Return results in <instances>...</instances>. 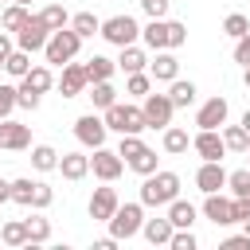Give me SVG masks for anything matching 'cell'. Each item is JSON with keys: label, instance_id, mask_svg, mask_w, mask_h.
<instances>
[{"label": "cell", "instance_id": "cell-1", "mask_svg": "<svg viewBox=\"0 0 250 250\" xmlns=\"http://www.w3.org/2000/svg\"><path fill=\"white\" fill-rule=\"evenodd\" d=\"M141 39L152 51H176V47L188 43V27L180 20H168L164 16V20H148V27H141Z\"/></svg>", "mask_w": 250, "mask_h": 250}, {"label": "cell", "instance_id": "cell-2", "mask_svg": "<svg viewBox=\"0 0 250 250\" xmlns=\"http://www.w3.org/2000/svg\"><path fill=\"white\" fill-rule=\"evenodd\" d=\"M180 195V176L176 172H152V176H145V184H141V203L145 207H168L172 199Z\"/></svg>", "mask_w": 250, "mask_h": 250}, {"label": "cell", "instance_id": "cell-3", "mask_svg": "<svg viewBox=\"0 0 250 250\" xmlns=\"http://www.w3.org/2000/svg\"><path fill=\"white\" fill-rule=\"evenodd\" d=\"M78 51H82V35H78V31L66 23V27H59V31H51V35H47L43 59H47L51 66H62V62H70Z\"/></svg>", "mask_w": 250, "mask_h": 250}, {"label": "cell", "instance_id": "cell-4", "mask_svg": "<svg viewBox=\"0 0 250 250\" xmlns=\"http://www.w3.org/2000/svg\"><path fill=\"white\" fill-rule=\"evenodd\" d=\"M102 121H105V129H113V133H145V129H148L141 105H129V102L105 105V109H102Z\"/></svg>", "mask_w": 250, "mask_h": 250}, {"label": "cell", "instance_id": "cell-5", "mask_svg": "<svg viewBox=\"0 0 250 250\" xmlns=\"http://www.w3.org/2000/svg\"><path fill=\"white\" fill-rule=\"evenodd\" d=\"M141 223H145V203H117V211L109 215V234L121 242V238H133L141 234Z\"/></svg>", "mask_w": 250, "mask_h": 250}, {"label": "cell", "instance_id": "cell-6", "mask_svg": "<svg viewBox=\"0 0 250 250\" xmlns=\"http://www.w3.org/2000/svg\"><path fill=\"white\" fill-rule=\"evenodd\" d=\"M105 43H113V47H129V43H137L141 39V23L133 20V16H109V20H102V31H98Z\"/></svg>", "mask_w": 250, "mask_h": 250}, {"label": "cell", "instance_id": "cell-7", "mask_svg": "<svg viewBox=\"0 0 250 250\" xmlns=\"http://www.w3.org/2000/svg\"><path fill=\"white\" fill-rule=\"evenodd\" d=\"M141 113H145V125H148V129H168L176 105H172L168 94H152V90H148V94L141 98Z\"/></svg>", "mask_w": 250, "mask_h": 250}, {"label": "cell", "instance_id": "cell-8", "mask_svg": "<svg viewBox=\"0 0 250 250\" xmlns=\"http://www.w3.org/2000/svg\"><path fill=\"white\" fill-rule=\"evenodd\" d=\"M47 35H51V27L31 12V16H27V23L16 31V47H20V51H27V55H35V51H43V47H47Z\"/></svg>", "mask_w": 250, "mask_h": 250}, {"label": "cell", "instance_id": "cell-9", "mask_svg": "<svg viewBox=\"0 0 250 250\" xmlns=\"http://www.w3.org/2000/svg\"><path fill=\"white\" fill-rule=\"evenodd\" d=\"M90 172L102 180V184H113L121 172H125V160L117 156V148H94V156H90Z\"/></svg>", "mask_w": 250, "mask_h": 250}, {"label": "cell", "instance_id": "cell-10", "mask_svg": "<svg viewBox=\"0 0 250 250\" xmlns=\"http://www.w3.org/2000/svg\"><path fill=\"white\" fill-rule=\"evenodd\" d=\"M105 121L98 117V113H82L78 121H74V137H78V145H86V148H102L105 145Z\"/></svg>", "mask_w": 250, "mask_h": 250}, {"label": "cell", "instance_id": "cell-11", "mask_svg": "<svg viewBox=\"0 0 250 250\" xmlns=\"http://www.w3.org/2000/svg\"><path fill=\"white\" fill-rule=\"evenodd\" d=\"M59 90H62V98H78V94H86V86H90V78H86V66L82 62H62V74H59V82H55Z\"/></svg>", "mask_w": 250, "mask_h": 250}, {"label": "cell", "instance_id": "cell-12", "mask_svg": "<svg viewBox=\"0 0 250 250\" xmlns=\"http://www.w3.org/2000/svg\"><path fill=\"white\" fill-rule=\"evenodd\" d=\"M227 113H230V105H227V98H207L199 109H195V125L199 129H223L227 125Z\"/></svg>", "mask_w": 250, "mask_h": 250}, {"label": "cell", "instance_id": "cell-13", "mask_svg": "<svg viewBox=\"0 0 250 250\" xmlns=\"http://www.w3.org/2000/svg\"><path fill=\"white\" fill-rule=\"evenodd\" d=\"M191 148L199 152V160H223L227 156V145H223V133L219 129H199L191 137Z\"/></svg>", "mask_w": 250, "mask_h": 250}, {"label": "cell", "instance_id": "cell-14", "mask_svg": "<svg viewBox=\"0 0 250 250\" xmlns=\"http://www.w3.org/2000/svg\"><path fill=\"white\" fill-rule=\"evenodd\" d=\"M195 188H199L203 195L223 191V188H227V168H223V160H203L199 172H195Z\"/></svg>", "mask_w": 250, "mask_h": 250}, {"label": "cell", "instance_id": "cell-15", "mask_svg": "<svg viewBox=\"0 0 250 250\" xmlns=\"http://www.w3.org/2000/svg\"><path fill=\"white\" fill-rule=\"evenodd\" d=\"M0 148H8V152L31 148V129L20 125V121H12V117H4V121H0Z\"/></svg>", "mask_w": 250, "mask_h": 250}, {"label": "cell", "instance_id": "cell-16", "mask_svg": "<svg viewBox=\"0 0 250 250\" xmlns=\"http://www.w3.org/2000/svg\"><path fill=\"white\" fill-rule=\"evenodd\" d=\"M117 191L105 184V188H94V195H90V219H98V223H109V215L117 211Z\"/></svg>", "mask_w": 250, "mask_h": 250}, {"label": "cell", "instance_id": "cell-17", "mask_svg": "<svg viewBox=\"0 0 250 250\" xmlns=\"http://www.w3.org/2000/svg\"><path fill=\"white\" fill-rule=\"evenodd\" d=\"M55 172H62V180L78 184V180H86V176H90V156H86V152H62Z\"/></svg>", "mask_w": 250, "mask_h": 250}, {"label": "cell", "instance_id": "cell-18", "mask_svg": "<svg viewBox=\"0 0 250 250\" xmlns=\"http://www.w3.org/2000/svg\"><path fill=\"white\" fill-rule=\"evenodd\" d=\"M203 215H207L215 227H234V219H230V195L211 191V195L203 199Z\"/></svg>", "mask_w": 250, "mask_h": 250}, {"label": "cell", "instance_id": "cell-19", "mask_svg": "<svg viewBox=\"0 0 250 250\" xmlns=\"http://www.w3.org/2000/svg\"><path fill=\"white\" fill-rule=\"evenodd\" d=\"M148 74H152L156 82H172V78L180 74V59H176L172 51H156V59L148 62Z\"/></svg>", "mask_w": 250, "mask_h": 250}, {"label": "cell", "instance_id": "cell-20", "mask_svg": "<svg viewBox=\"0 0 250 250\" xmlns=\"http://www.w3.org/2000/svg\"><path fill=\"white\" fill-rule=\"evenodd\" d=\"M164 137H160V145H164V152L168 156H180V152H188L191 148V137H188V129H180V125H168V129H160Z\"/></svg>", "mask_w": 250, "mask_h": 250}, {"label": "cell", "instance_id": "cell-21", "mask_svg": "<svg viewBox=\"0 0 250 250\" xmlns=\"http://www.w3.org/2000/svg\"><path fill=\"white\" fill-rule=\"evenodd\" d=\"M195 215H199V211H195V203H188V199H180V195L168 203V223H172L176 230L191 227V223H195Z\"/></svg>", "mask_w": 250, "mask_h": 250}, {"label": "cell", "instance_id": "cell-22", "mask_svg": "<svg viewBox=\"0 0 250 250\" xmlns=\"http://www.w3.org/2000/svg\"><path fill=\"white\" fill-rule=\"evenodd\" d=\"M172 230H176V227L168 223V215H164V219H145V223H141V234H145L152 246H168Z\"/></svg>", "mask_w": 250, "mask_h": 250}, {"label": "cell", "instance_id": "cell-23", "mask_svg": "<svg viewBox=\"0 0 250 250\" xmlns=\"http://www.w3.org/2000/svg\"><path fill=\"white\" fill-rule=\"evenodd\" d=\"M195 94H199V90H195V82H184L180 74L168 82V98H172V105H176V109H188V105L195 102Z\"/></svg>", "mask_w": 250, "mask_h": 250}, {"label": "cell", "instance_id": "cell-24", "mask_svg": "<svg viewBox=\"0 0 250 250\" xmlns=\"http://www.w3.org/2000/svg\"><path fill=\"white\" fill-rule=\"evenodd\" d=\"M20 86H27V90H35V94H47V90L55 86V74H51V66H31V70L20 78Z\"/></svg>", "mask_w": 250, "mask_h": 250}, {"label": "cell", "instance_id": "cell-25", "mask_svg": "<svg viewBox=\"0 0 250 250\" xmlns=\"http://www.w3.org/2000/svg\"><path fill=\"white\" fill-rule=\"evenodd\" d=\"M27 4H16V0H8L4 4V12H0V23H4V31H20L23 23H27Z\"/></svg>", "mask_w": 250, "mask_h": 250}, {"label": "cell", "instance_id": "cell-26", "mask_svg": "<svg viewBox=\"0 0 250 250\" xmlns=\"http://www.w3.org/2000/svg\"><path fill=\"white\" fill-rule=\"evenodd\" d=\"M148 66V59H145V51L137 47V43H129V47H121V55H117V70H125V74H133V70H145Z\"/></svg>", "mask_w": 250, "mask_h": 250}, {"label": "cell", "instance_id": "cell-27", "mask_svg": "<svg viewBox=\"0 0 250 250\" xmlns=\"http://www.w3.org/2000/svg\"><path fill=\"white\" fill-rule=\"evenodd\" d=\"M82 66H86V78H90V82H105V78H113V70H117V62L105 59V55H94V59L82 62Z\"/></svg>", "mask_w": 250, "mask_h": 250}, {"label": "cell", "instance_id": "cell-28", "mask_svg": "<svg viewBox=\"0 0 250 250\" xmlns=\"http://www.w3.org/2000/svg\"><path fill=\"white\" fill-rule=\"evenodd\" d=\"M23 227H27V246H43L51 238V219H43V215L23 219Z\"/></svg>", "mask_w": 250, "mask_h": 250}, {"label": "cell", "instance_id": "cell-29", "mask_svg": "<svg viewBox=\"0 0 250 250\" xmlns=\"http://www.w3.org/2000/svg\"><path fill=\"white\" fill-rule=\"evenodd\" d=\"M0 242H4V246H27V227H23V219L0 223Z\"/></svg>", "mask_w": 250, "mask_h": 250}, {"label": "cell", "instance_id": "cell-30", "mask_svg": "<svg viewBox=\"0 0 250 250\" xmlns=\"http://www.w3.org/2000/svg\"><path fill=\"white\" fill-rule=\"evenodd\" d=\"M70 27H74L82 39H94V35L102 31V20H98L94 12H74V16H70Z\"/></svg>", "mask_w": 250, "mask_h": 250}, {"label": "cell", "instance_id": "cell-31", "mask_svg": "<svg viewBox=\"0 0 250 250\" xmlns=\"http://www.w3.org/2000/svg\"><path fill=\"white\" fill-rule=\"evenodd\" d=\"M86 90H90L94 109H105V105H113V102H117V90H113V82H109V78H105V82H90Z\"/></svg>", "mask_w": 250, "mask_h": 250}, {"label": "cell", "instance_id": "cell-32", "mask_svg": "<svg viewBox=\"0 0 250 250\" xmlns=\"http://www.w3.org/2000/svg\"><path fill=\"white\" fill-rule=\"evenodd\" d=\"M31 168H35V172H55V168H59V152H55L51 145H35V148H31Z\"/></svg>", "mask_w": 250, "mask_h": 250}, {"label": "cell", "instance_id": "cell-33", "mask_svg": "<svg viewBox=\"0 0 250 250\" xmlns=\"http://www.w3.org/2000/svg\"><path fill=\"white\" fill-rule=\"evenodd\" d=\"M156 160H160V156H156V148H148V145H145V148H141L137 156H129L125 164H129L137 176H152V172H156Z\"/></svg>", "mask_w": 250, "mask_h": 250}, {"label": "cell", "instance_id": "cell-34", "mask_svg": "<svg viewBox=\"0 0 250 250\" xmlns=\"http://www.w3.org/2000/svg\"><path fill=\"white\" fill-rule=\"evenodd\" d=\"M4 70H8V74L20 82V78L31 70V55H27V51H20V47H12V55L4 59Z\"/></svg>", "mask_w": 250, "mask_h": 250}, {"label": "cell", "instance_id": "cell-35", "mask_svg": "<svg viewBox=\"0 0 250 250\" xmlns=\"http://www.w3.org/2000/svg\"><path fill=\"white\" fill-rule=\"evenodd\" d=\"M223 145H227V152H246L250 148V133L242 125H227L223 129Z\"/></svg>", "mask_w": 250, "mask_h": 250}, {"label": "cell", "instance_id": "cell-36", "mask_svg": "<svg viewBox=\"0 0 250 250\" xmlns=\"http://www.w3.org/2000/svg\"><path fill=\"white\" fill-rule=\"evenodd\" d=\"M227 188L234 199H250V168H238V172H227Z\"/></svg>", "mask_w": 250, "mask_h": 250}, {"label": "cell", "instance_id": "cell-37", "mask_svg": "<svg viewBox=\"0 0 250 250\" xmlns=\"http://www.w3.org/2000/svg\"><path fill=\"white\" fill-rule=\"evenodd\" d=\"M35 16H39L51 31H59V27H66V23H70V16H66V8H62V4H47V8H43V12H35Z\"/></svg>", "mask_w": 250, "mask_h": 250}, {"label": "cell", "instance_id": "cell-38", "mask_svg": "<svg viewBox=\"0 0 250 250\" xmlns=\"http://www.w3.org/2000/svg\"><path fill=\"white\" fill-rule=\"evenodd\" d=\"M152 90V74H145V70H133L129 78H125V94L129 98H145Z\"/></svg>", "mask_w": 250, "mask_h": 250}, {"label": "cell", "instance_id": "cell-39", "mask_svg": "<svg viewBox=\"0 0 250 250\" xmlns=\"http://www.w3.org/2000/svg\"><path fill=\"white\" fill-rule=\"evenodd\" d=\"M8 188H12V203H20V207H31V188H35V180H31V176L8 180Z\"/></svg>", "mask_w": 250, "mask_h": 250}, {"label": "cell", "instance_id": "cell-40", "mask_svg": "<svg viewBox=\"0 0 250 250\" xmlns=\"http://www.w3.org/2000/svg\"><path fill=\"white\" fill-rule=\"evenodd\" d=\"M246 31H250V16H242V12H230V16L223 20V35L238 39V35H246Z\"/></svg>", "mask_w": 250, "mask_h": 250}, {"label": "cell", "instance_id": "cell-41", "mask_svg": "<svg viewBox=\"0 0 250 250\" xmlns=\"http://www.w3.org/2000/svg\"><path fill=\"white\" fill-rule=\"evenodd\" d=\"M51 203H55V188L43 184V180H35V188H31V207H35V211H47Z\"/></svg>", "mask_w": 250, "mask_h": 250}, {"label": "cell", "instance_id": "cell-42", "mask_svg": "<svg viewBox=\"0 0 250 250\" xmlns=\"http://www.w3.org/2000/svg\"><path fill=\"white\" fill-rule=\"evenodd\" d=\"M145 148V141H141V133H121V145H117V156L121 160H129V156H137Z\"/></svg>", "mask_w": 250, "mask_h": 250}, {"label": "cell", "instance_id": "cell-43", "mask_svg": "<svg viewBox=\"0 0 250 250\" xmlns=\"http://www.w3.org/2000/svg\"><path fill=\"white\" fill-rule=\"evenodd\" d=\"M168 246H172V250H195L199 242H195V234H191V227H184V230H172V238H168Z\"/></svg>", "mask_w": 250, "mask_h": 250}, {"label": "cell", "instance_id": "cell-44", "mask_svg": "<svg viewBox=\"0 0 250 250\" xmlns=\"http://www.w3.org/2000/svg\"><path fill=\"white\" fill-rule=\"evenodd\" d=\"M168 4H172V0H141V12H145L148 20H164V16H168Z\"/></svg>", "mask_w": 250, "mask_h": 250}, {"label": "cell", "instance_id": "cell-45", "mask_svg": "<svg viewBox=\"0 0 250 250\" xmlns=\"http://www.w3.org/2000/svg\"><path fill=\"white\" fill-rule=\"evenodd\" d=\"M12 109H16V86H0V121L4 117H12Z\"/></svg>", "mask_w": 250, "mask_h": 250}, {"label": "cell", "instance_id": "cell-46", "mask_svg": "<svg viewBox=\"0 0 250 250\" xmlns=\"http://www.w3.org/2000/svg\"><path fill=\"white\" fill-rule=\"evenodd\" d=\"M234 62H242V66H250V31L234 39Z\"/></svg>", "mask_w": 250, "mask_h": 250}, {"label": "cell", "instance_id": "cell-47", "mask_svg": "<svg viewBox=\"0 0 250 250\" xmlns=\"http://www.w3.org/2000/svg\"><path fill=\"white\" fill-rule=\"evenodd\" d=\"M223 250H250V234L242 230V234H230L227 242H223Z\"/></svg>", "mask_w": 250, "mask_h": 250}, {"label": "cell", "instance_id": "cell-48", "mask_svg": "<svg viewBox=\"0 0 250 250\" xmlns=\"http://www.w3.org/2000/svg\"><path fill=\"white\" fill-rule=\"evenodd\" d=\"M12 47H16V39H12L8 31H0V62H4L8 55H12Z\"/></svg>", "mask_w": 250, "mask_h": 250}, {"label": "cell", "instance_id": "cell-49", "mask_svg": "<svg viewBox=\"0 0 250 250\" xmlns=\"http://www.w3.org/2000/svg\"><path fill=\"white\" fill-rule=\"evenodd\" d=\"M113 246H117V238H113V234H109V238H98V242H94V250H113Z\"/></svg>", "mask_w": 250, "mask_h": 250}, {"label": "cell", "instance_id": "cell-50", "mask_svg": "<svg viewBox=\"0 0 250 250\" xmlns=\"http://www.w3.org/2000/svg\"><path fill=\"white\" fill-rule=\"evenodd\" d=\"M0 203H12V188H8V180H0Z\"/></svg>", "mask_w": 250, "mask_h": 250}, {"label": "cell", "instance_id": "cell-51", "mask_svg": "<svg viewBox=\"0 0 250 250\" xmlns=\"http://www.w3.org/2000/svg\"><path fill=\"white\" fill-rule=\"evenodd\" d=\"M238 125H242V129H246V133H250V109H246V113H242V121H238Z\"/></svg>", "mask_w": 250, "mask_h": 250}, {"label": "cell", "instance_id": "cell-52", "mask_svg": "<svg viewBox=\"0 0 250 250\" xmlns=\"http://www.w3.org/2000/svg\"><path fill=\"white\" fill-rule=\"evenodd\" d=\"M242 82H246V90H250V66H246V78H242Z\"/></svg>", "mask_w": 250, "mask_h": 250}, {"label": "cell", "instance_id": "cell-53", "mask_svg": "<svg viewBox=\"0 0 250 250\" xmlns=\"http://www.w3.org/2000/svg\"><path fill=\"white\" fill-rule=\"evenodd\" d=\"M242 227H246V234H250V219H246V223H242Z\"/></svg>", "mask_w": 250, "mask_h": 250}, {"label": "cell", "instance_id": "cell-54", "mask_svg": "<svg viewBox=\"0 0 250 250\" xmlns=\"http://www.w3.org/2000/svg\"><path fill=\"white\" fill-rule=\"evenodd\" d=\"M16 4H31V0H16Z\"/></svg>", "mask_w": 250, "mask_h": 250}, {"label": "cell", "instance_id": "cell-55", "mask_svg": "<svg viewBox=\"0 0 250 250\" xmlns=\"http://www.w3.org/2000/svg\"><path fill=\"white\" fill-rule=\"evenodd\" d=\"M0 70H4V62H0Z\"/></svg>", "mask_w": 250, "mask_h": 250}, {"label": "cell", "instance_id": "cell-56", "mask_svg": "<svg viewBox=\"0 0 250 250\" xmlns=\"http://www.w3.org/2000/svg\"><path fill=\"white\" fill-rule=\"evenodd\" d=\"M0 4H8V0H0Z\"/></svg>", "mask_w": 250, "mask_h": 250}, {"label": "cell", "instance_id": "cell-57", "mask_svg": "<svg viewBox=\"0 0 250 250\" xmlns=\"http://www.w3.org/2000/svg\"><path fill=\"white\" fill-rule=\"evenodd\" d=\"M246 152H250V148H246Z\"/></svg>", "mask_w": 250, "mask_h": 250}]
</instances>
